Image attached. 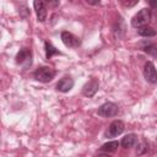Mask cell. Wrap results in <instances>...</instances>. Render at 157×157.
Listing matches in <instances>:
<instances>
[{
  "instance_id": "cell-1",
  "label": "cell",
  "mask_w": 157,
  "mask_h": 157,
  "mask_svg": "<svg viewBox=\"0 0 157 157\" xmlns=\"http://www.w3.org/2000/svg\"><path fill=\"white\" fill-rule=\"evenodd\" d=\"M150 22V10L148 9H141L131 20V26L135 28H141L147 26Z\"/></svg>"
},
{
  "instance_id": "cell-2",
  "label": "cell",
  "mask_w": 157,
  "mask_h": 157,
  "mask_svg": "<svg viewBox=\"0 0 157 157\" xmlns=\"http://www.w3.org/2000/svg\"><path fill=\"white\" fill-rule=\"evenodd\" d=\"M55 76V70L49 66H42L34 71V78L39 82H50Z\"/></svg>"
},
{
  "instance_id": "cell-3",
  "label": "cell",
  "mask_w": 157,
  "mask_h": 157,
  "mask_svg": "<svg viewBox=\"0 0 157 157\" xmlns=\"http://www.w3.org/2000/svg\"><path fill=\"white\" fill-rule=\"evenodd\" d=\"M16 63L25 69H28L32 65V53L28 49H21L16 54Z\"/></svg>"
},
{
  "instance_id": "cell-4",
  "label": "cell",
  "mask_w": 157,
  "mask_h": 157,
  "mask_svg": "<svg viewBox=\"0 0 157 157\" xmlns=\"http://www.w3.org/2000/svg\"><path fill=\"white\" fill-rule=\"evenodd\" d=\"M117 114H118V105L112 102H107L98 108V115H101V117L109 118V117H114Z\"/></svg>"
},
{
  "instance_id": "cell-5",
  "label": "cell",
  "mask_w": 157,
  "mask_h": 157,
  "mask_svg": "<svg viewBox=\"0 0 157 157\" xmlns=\"http://www.w3.org/2000/svg\"><path fill=\"white\" fill-rule=\"evenodd\" d=\"M144 77L150 83H156L157 82V70H156L152 61H147L145 64V66H144Z\"/></svg>"
},
{
  "instance_id": "cell-6",
  "label": "cell",
  "mask_w": 157,
  "mask_h": 157,
  "mask_svg": "<svg viewBox=\"0 0 157 157\" xmlns=\"http://www.w3.org/2000/svg\"><path fill=\"white\" fill-rule=\"evenodd\" d=\"M123 131H124V123L121 120H114L110 123V125L105 132V136L107 137H115V136L120 135Z\"/></svg>"
},
{
  "instance_id": "cell-7",
  "label": "cell",
  "mask_w": 157,
  "mask_h": 157,
  "mask_svg": "<svg viewBox=\"0 0 157 157\" xmlns=\"http://www.w3.org/2000/svg\"><path fill=\"white\" fill-rule=\"evenodd\" d=\"M33 6H34V10H36V15H37V18L39 22H44L45 18H47V13H48V9H47V2L44 1H39V0H36L33 2Z\"/></svg>"
},
{
  "instance_id": "cell-8",
  "label": "cell",
  "mask_w": 157,
  "mask_h": 157,
  "mask_svg": "<svg viewBox=\"0 0 157 157\" xmlns=\"http://www.w3.org/2000/svg\"><path fill=\"white\" fill-rule=\"evenodd\" d=\"M61 40H63V43H64L66 47H69V48H76V47H78V45L81 44V40H80L76 36H74L72 33L66 32V31H64V32L61 33Z\"/></svg>"
},
{
  "instance_id": "cell-9",
  "label": "cell",
  "mask_w": 157,
  "mask_h": 157,
  "mask_svg": "<svg viewBox=\"0 0 157 157\" xmlns=\"http://www.w3.org/2000/svg\"><path fill=\"white\" fill-rule=\"evenodd\" d=\"M99 88V82L96 78L90 80L87 83H85V86L82 87V94L86 97H92L96 94V92Z\"/></svg>"
},
{
  "instance_id": "cell-10",
  "label": "cell",
  "mask_w": 157,
  "mask_h": 157,
  "mask_svg": "<svg viewBox=\"0 0 157 157\" xmlns=\"http://www.w3.org/2000/svg\"><path fill=\"white\" fill-rule=\"evenodd\" d=\"M74 87V80L71 77H63L61 80H59V82L56 83V90L60 92H69L71 88Z\"/></svg>"
},
{
  "instance_id": "cell-11",
  "label": "cell",
  "mask_w": 157,
  "mask_h": 157,
  "mask_svg": "<svg viewBox=\"0 0 157 157\" xmlns=\"http://www.w3.org/2000/svg\"><path fill=\"white\" fill-rule=\"evenodd\" d=\"M136 144H137V136L135 134H128L120 141V145L124 148H130V147L135 146Z\"/></svg>"
},
{
  "instance_id": "cell-12",
  "label": "cell",
  "mask_w": 157,
  "mask_h": 157,
  "mask_svg": "<svg viewBox=\"0 0 157 157\" xmlns=\"http://www.w3.org/2000/svg\"><path fill=\"white\" fill-rule=\"evenodd\" d=\"M44 49H45V58L47 59H50L53 55H56V54H60V52L49 42H45L44 43Z\"/></svg>"
},
{
  "instance_id": "cell-13",
  "label": "cell",
  "mask_w": 157,
  "mask_h": 157,
  "mask_svg": "<svg viewBox=\"0 0 157 157\" xmlns=\"http://www.w3.org/2000/svg\"><path fill=\"white\" fill-rule=\"evenodd\" d=\"M137 33L141 36V37H155L157 34L156 29H153L152 27L150 26H145V27H141L137 29Z\"/></svg>"
},
{
  "instance_id": "cell-14",
  "label": "cell",
  "mask_w": 157,
  "mask_h": 157,
  "mask_svg": "<svg viewBox=\"0 0 157 157\" xmlns=\"http://www.w3.org/2000/svg\"><path fill=\"white\" fill-rule=\"evenodd\" d=\"M119 147V142L118 141H109V142H105L104 145H102L101 147V151L103 152H115Z\"/></svg>"
},
{
  "instance_id": "cell-15",
  "label": "cell",
  "mask_w": 157,
  "mask_h": 157,
  "mask_svg": "<svg viewBox=\"0 0 157 157\" xmlns=\"http://www.w3.org/2000/svg\"><path fill=\"white\" fill-rule=\"evenodd\" d=\"M142 50H144L145 53H147V54H150V55L157 58V45H156V44L148 43V44H146V45L142 47Z\"/></svg>"
},
{
  "instance_id": "cell-16",
  "label": "cell",
  "mask_w": 157,
  "mask_h": 157,
  "mask_svg": "<svg viewBox=\"0 0 157 157\" xmlns=\"http://www.w3.org/2000/svg\"><path fill=\"white\" fill-rule=\"evenodd\" d=\"M145 151H147V144H146L145 141H142V142L139 145V147H137V150H136V153H137V155H142Z\"/></svg>"
},
{
  "instance_id": "cell-17",
  "label": "cell",
  "mask_w": 157,
  "mask_h": 157,
  "mask_svg": "<svg viewBox=\"0 0 157 157\" xmlns=\"http://www.w3.org/2000/svg\"><path fill=\"white\" fill-rule=\"evenodd\" d=\"M150 21L153 23H157V9L150 10Z\"/></svg>"
},
{
  "instance_id": "cell-18",
  "label": "cell",
  "mask_w": 157,
  "mask_h": 157,
  "mask_svg": "<svg viewBox=\"0 0 157 157\" xmlns=\"http://www.w3.org/2000/svg\"><path fill=\"white\" fill-rule=\"evenodd\" d=\"M139 2V0H135V1H123V4L125 5V6H134V5H136Z\"/></svg>"
},
{
  "instance_id": "cell-19",
  "label": "cell",
  "mask_w": 157,
  "mask_h": 157,
  "mask_svg": "<svg viewBox=\"0 0 157 157\" xmlns=\"http://www.w3.org/2000/svg\"><path fill=\"white\" fill-rule=\"evenodd\" d=\"M150 6L151 7H156L157 6V0H151L150 1Z\"/></svg>"
},
{
  "instance_id": "cell-20",
  "label": "cell",
  "mask_w": 157,
  "mask_h": 157,
  "mask_svg": "<svg viewBox=\"0 0 157 157\" xmlns=\"http://www.w3.org/2000/svg\"><path fill=\"white\" fill-rule=\"evenodd\" d=\"M87 4H90V5H98L99 1H90V0H87Z\"/></svg>"
},
{
  "instance_id": "cell-21",
  "label": "cell",
  "mask_w": 157,
  "mask_h": 157,
  "mask_svg": "<svg viewBox=\"0 0 157 157\" xmlns=\"http://www.w3.org/2000/svg\"><path fill=\"white\" fill-rule=\"evenodd\" d=\"M97 157H113V156H109V155H98Z\"/></svg>"
}]
</instances>
